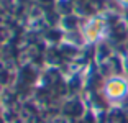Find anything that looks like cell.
Returning a JSON list of instances; mask_svg holds the SVG:
<instances>
[{
    "label": "cell",
    "mask_w": 128,
    "mask_h": 123,
    "mask_svg": "<svg viewBox=\"0 0 128 123\" xmlns=\"http://www.w3.org/2000/svg\"><path fill=\"white\" fill-rule=\"evenodd\" d=\"M104 30H105V23L102 18H92L84 25L82 28V36L87 43H95L102 38L104 34Z\"/></svg>",
    "instance_id": "1"
},
{
    "label": "cell",
    "mask_w": 128,
    "mask_h": 123,
    "mask_svg": "<svg viewBox=\"0 0 128 123\" xmlns=\"http://www.w3.org/2000/svg\"><path fill=\"white\" fill-rule=\"evenodd\" d=\"M120 4H123V5H128V0H118Z\"/></svg>",
    "instance_id": "3"
},
{
    "label": "cell",
    "mask_w": 128,
    "mask_h": 123,
    "mask_svg": "<svg viewBox=\"0 0 128 123\" xmlns=\"http://www.w3.org/2000/svg\"><path fill=\"white\" fill-rule=\"evenodd\" d=\"M126 89H128L126 82H125L123 79L112 77V79L107 80L104 92H105V97L108 98V100H120L125 94H126Z\"/></svg>",
    "instance_id": "2"
}]
</instances>
